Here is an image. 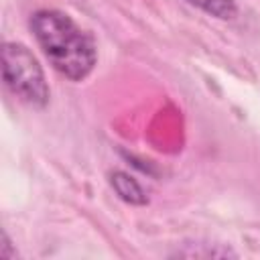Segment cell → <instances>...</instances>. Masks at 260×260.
Masks as SVG:
<instances>
[{
	"mask_svg": "<svg viewBox=\"0 0 260 260\" xmlns=\"http://www.w3.org/2000/svg\"><path fill=\"white\" fill-rule=\"evenodd\" d=\"M28 26L57 73L71 81H83L93 71L98 63L95 41L67 12L41 8L30 16Z\"/></svg>",
	"mask_w": 260,
	"mask_h": 260,
	"instance_id": "6da1fadb",
	"label": "cell"
},
{
	"mask_svg": "<svg viewBox=\"0 0 260 260\" xmlns=\"http://www.w3.org/2000/svg\"><path fill=\"white\" fill-rule=\"evenodd\" d=\"M2 77L6 87L24 104L45 108L51 91L45 79V71L28 47L6 41L2 45Z\"/></svg>",
	"mask_w": 260,
	"mask_h": 260,
	"instance_id": "7a4b0ae2",
	"label": "cell"
},
{
	"mask_svg": "<svg viewBox=\"0 0 260 260\" xmlns=\"http://www.w3.org/2000/svg\"><path fill=\"white\" fill-rule=\"evenodd\" d=\"M110 187L128 205H146L148 203V195L142 189V185L132 175H128L126 171H112L110 173Z\"/></svg>",
	"mask_w": 260,
	"mask_h": 260,
	"instance_id": "3957f363",
	"label": "cell"
},
{
	"mask_svg": "<svg viewBox=\"0 0 260 260\" xmlns=\"http://www.w3.org/2000/svg\"><path fill=\"white\" fill-rule=\"evenodd\" d=\"M187 4L203 10L209 16H215L219 20H232L238 14L236 0H185Z\"/></svg>",
	"mask_w": 260,
	"mask_h": 260,
	"instance_id": "277c9868",
	"label": "cell"
},
{
	"mask_svg": "<svg viewBox=\"0 0 260 260\" xmlns=\"http://www.w3.org/2000/svg\"><path fill=\"white\" fill-rule=\"evenodd\" d=\"M0 256L2 258H14L16 256V252L10 250V238H8L6 232H2V250H0Z\"/></svg>",
	"mask_w": 260,
	"mask_h": 260,
	"instance_id": "5b68a950",
	"label": "cell"
}]
</instances>
